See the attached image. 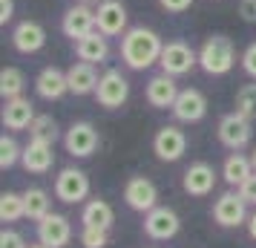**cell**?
<instances>
[{
	"mask_svg": "<svg viewBox=\"0 0 256 248\" xmlns=\"http://www.w3.org/2000/svg\"><path fill=\"white\" fill-rule=\"evenodd\" d=\"M162 49H164V41L150 26H130L121 35V61L136 72H144L150 70L152 64H158Z\"/></svg>",
	"mask_w": 256,
	"mask_h": 248,
	"instance_id": "1",
	"label": "cell"
},
{
	"mask_svg": "<svg viewBox=\"0 0 256 248\" xmlns=\"http://www.w3.org/2000/svg\"><path fill=\"white\" fill-rule=\"evenodd\" d=\"M198 67L208 75H228L236 67V47L228 35H210L198 47Z\"/></svg>",
	"mask_w": 256,
	"mask_h": 248,
	"instance_id": "2",
	"label": "cell"
},
{
	"mask_svg": "<svg viewBox=\"0 0 256 248\" xmlns=\"http://www.w3.org/2000/svg\"><path fill=\"white\" fill-rule=\"evenodd\" d=\"M216 133H219V142L228 150H244L250 144V139H254V121L248 116H242L239 110H233V113L219 118Z\"/></svg>",
	"mask_w": 256,
	"mask_h": 248,
	"instance_id": "3",
	"label": "cell"
},
{
	"mask_svg": "<svg viewBox=\"0 0 256 248\" xmlns=\"http://www.w3.org/2000/svg\"><path fill=\"white\" fill-rule=\"evenodd\" d=\"M158 67L164 75L182 78L187 72H193V67H198V52L187 47L184 41H167L162 49V58H158Z\"/></svg>",
	"mask_w": 256,
	"mask_h": 248,
	"instance_id": "4",
	"label": "cell"
},
{
	"mask_svg": "<svg viewBox=\"0 0 256 248\" xmlns=\"http://www.w3.org/2000/svg\"><path fill=\"white\" fill-rule=\"evenodd\" d=\"M95 101L101 107H106V110H118L121 104H127L130 98V81L127 75L121 70H106L104 75H101V81H98V87H95Z\"/></svg>",
	"mask_w": 256,
	"mask_h": 248,
	"instance_id": "5",
	"label": "cell"
},
{
	"mask_svg": "<svg viewBox=\"0 0 256 248\" xmlns=\"http://www.w3.org/2000/svg\"><path fill=\"white\" fill-rule=\"evenodd\" d=\"M55 196L66 205H78L90 196V176L81 167H64L55 176Z\"/></svg>",
	"mask_w": 256,
	"mask_h": 248,
	"instance_id": "6",
	"label": "cell"
},
{
	"mask_svg": "<svg viewBox=\"0 0 256 248\" xmlns=\"http://www.w3.org/2000/svg\"><path fill=\"white\" fill-rule=\"evenodd\" d=\"M213 219L222 228H239L248 225V202L242 199L239 190H224L219 199L213 202Z\"/></svg>",
	"mask_w": 256,
	"mask_h": 248,
	"instance_id": "7",
	"label": "cell"
},
{
	"mask_svg": "<svg viewBox=\"0 0 256 248\" xmlns=\"http://www.w3.org/2000/svg\"><path fill=\"white\" fill-rule=\"evenodd\" d=\"M178 231H182V219H178V213H176L173 208L156 205L152 211L144 213V234L150 236V239H156V242L173 239Z\"/></svg>",
	"mask_w": 256,
	"mask_h": 248,
	"instance_id": "8",
	"label": "cell"
},
{
	"mask_svg": "<svg viewBox=\"0 0 256 248\" xmlns=\"http://www.w3.org/2000/svg\"><path fill=\"white\" fill-rule=\"evenodd\" d=\"M98 144H101V136H98V130H95L90 121H75L70 130L64 133V147L75 159L92 156L98 150Z\"/></svg>",
	"mask_w": 256,
	"mask_h": 248,
	"instance_id": "9",
	"label": "cell"
},
{
	"mask_svg": "<svg viewBox=\"0 0 256 248\" xmlns=\"http://www.w3.org/2000/svg\"><path fill=\"white\" fill-rule=\"evenodd\" d=\"M127 6L121 0H101L98 9H95V26L98 32H104L106 38H118L124 35L130 26H127Z\"/></svg>",
	"mask_w": 256,
	"mask_h": 248,
	"instance_id": "10",
	"label": "cell"
},
{
	"mask_svg": "<svg viewBox=\"0 0 256 248\" xmlns=\"http://www.w3.org/2000/svg\"><path fill=\"white\" fill-rule=\"evenodd\" d=\"M152 153L158 156L162 162H178L187 153V136L184 130H178L176 124L158 127L152 136Z\"/></svg>",
	"mask_w": 256,
	"mask_h": 248,
	"instance_id": "11",
	"label": "cell"
},
{
	"mask_svg": "<svg viewBox=\"0 0 256 248\" xmlns=\"http://www.w3.org/2000/svg\"><path fill=\"white\" fill-rule=\"evenodd\" d=\"M170 110H173L176 121H182V124H196V121H202V118L208 116V98H204L202 90L187 87V90L178 93V98H176V104L170 107Z\"/></svg>",
	"mask_w": 256,
	"mask_h": 248,
	"instance_id": "12",
	"label": "cell"
},
{
	"mask_svg": "<svg viewBox=\"0 0 256 248\" xmlns=\"http://www.w3.org/2000/svg\"><path fill=\"white\" fill-rule=\"evenodd\" d=\"M124 202L138 213L152 211L158 205V188H156V182H150L147 176L127 179V185H124Z\"/></svg>",
	"mask_w": 256,
	"mask_h": 248,
	"instance_id": "13",
	"label": "cell"
},
{
	"mask_svg": "<svg viewBox=\"0 0 256 248\" xmlns=\"http://www.w3.org/2000/svg\"><path fill=\"white\" fill-rule=\"evenodd\" d=\"M38 239L49 248H64L70 245L72 239V225L64 213H52L49 211L40 222H38Z\"/></svg>",
	"mask_w": 256,
	"mask_h": 248,
	"instance_id": "14",
	"label": "cell"
},
{
	"mask_svg": "<svg viewBox=\"0 0 256 248\" xmlns=\"http://www.w3.org/2000/svg\"><path fill=\"white\" fill-rule=\"evenodd\" d=\"M60 29H64V35L72 38V41H78V38L95 32L98 26H95V12L90 9V3H75V6H70V9L64 12V18H60Z\"/></svg>",
	"mask_w": 256,
	"mask_h": 248,
	"instance_id": "15",
	"label": "cell"
},
{
	"mask_svg": "<svg viewBox=\"0 0 256 248\" xmlns=\"http://www.w3.org/2000/svg\"><path fill=\"white\" fill-rule=\"evenodd\" d=\"M12 47L20 55H35V52L46 47V29L38 21H20L12 29Z\"/></svg>",
	"mask_w": 256,
	"mask_h": 248,
	"instance_id": "16",
	"label": "cell"
},
{
	"mask_svg": "<svg viewBox=\"0 0 256 248\" xmlns=\"http://www.w3.org/2000/svg\"><path fill=\"white\" fill-rule=\"evenodd\" d=\"M178 84H176L173 75H152L147 87H144V98H147V104L156 107V110H167V107L176 104V98H178Z\"/></svg>",
	"mask_w": 256,
	"mask_h": 248,
	"instance_id": "17",
	"label": "cell"
},
{
	"mask_svg": "<svg viewBox=\"0 0 256 248\" xmlns=\"http://www.w3.org/2000/svg\"><path fill=\"white\" fill-rule=\"evenodd\" d=\"M35 104L26 98V95H18V98H9L6 104H3V127L6 130H29L32 127V121H35Z\"/></svg>",
	"mask_w": 256,
	"mask_h": 248,
	"instance_id": "18",
	"label": "cell"
},
{
	"mask_svg": "<svg viewBox=\"0 0 256 248\" xmlns=\"http://www.w3.org/2000/svg\"><path fill=\"white\" fill-rule=\"evenodd\" d=\"M213 185H216V170L208 162H193L182 173V188L190 196H208L210 190H213Z\"/></svg>",
	"mask_w": 256,
	"mask_h": 248,
	"instance_id": "19",
	"label": "cell"
},
{
	"mask_svg": "<svg viewBox=\"0 0 256 248\" xmlns=\"http://www.w3.org/2000/svg\"><path fill=\"white\" fill-rule=\"evenodd\" d=\"M20 165L29 170V173H49L52 165H55V150H52V142H40V139H29V144L24 147V156H20Z\"/></svg>",
	"mask_w": 256,
	"mask_h": 248,
	"instance_id": "20",
	"label": "cell"
},
{
	"mask_svg": "<svg viewBox=\"0 0 256 248\" xmlns=\"http://www.w3.org/2000/svg\"><path fill=\"white\" fill-rule=\"evenodd\" d=\"M35 93L44 101H58L70 93V81H66V72L58 67H44L35 78Z\"/></svg>",
	"mask_w": 256,
	"mask_h": 248,
	"instance_id": "21",
	"label": "cell"
},
{
	"mask_svg": "<svg viewBox=\"0 0 256 248\" xmlns=\"http://www.w3.org/2000/svg\"><path fill=\"white\" fill-rule=\"evenodd\" d=\"M75 55L78 61H86V64H104L106 55H110V38L104 32H90L75 41Z\"/></svg>",
	"mask_w": 256,
	"mask_h": 248,
	"instance_id": "22",
	"label": "cell"
},
{
	"mask_svg": "<svg viewBox=\"0 0 256 248\" xmlns=\"http://www.w3.org/2000/svg\"><path fill=\"white\" fill-rule=\"evenodd\" d=\"M66 81H70V93L72 95H90V93H95L101 75L95 72V64L78 61V64H72L70 70H66Z\"/></svg>",
	"mask_w": 256,
	"mask_h": 248,
	"instance_id": "23",
	"label": "cell"
},
{
	"mask_svg": "<svg viewBox=\"0 0 256 248\" xmlns=\"http://www.w3.org/2000/svg\"><path fill=\"white\" fill-rule=\"evenodd\" d=\"M254 173H256L254 162H250L248 156H242L239 150H233V153L224 159V165H222V179H224L230 188H239V185L248 182Z\"/></svg>",
	"mask_w": 256,
	"mask_h": 248,
	"instance_id": "24",
	"label": "cell"
},
{
	"mask_svg": "<svg viewBox=\"0 0 256 248\" xmlns=\"http://www.w3.org/2000/svg\"><path fill=\"white\" fill-rule=\"evenodd\" d=\"M81 222L90 225V228H104V231H110L112 222H116V211H112V205L106 199H90L81 211Z\"/></svg>",
	"mask_w": 256,
	"mask_h": 248,
	"instance_id": "25",
	"label": "cell"
},
{
	"mask_svg": "<svg viewBox=\"0 0 256 248\" xmlns=\"http://www.w3.org/2000/svg\"><path fill=\"white\" fill-rule=\"evenodd\" d=\"M24 87H26V75L18 67H3L0 70V95H3V101L24 95Z\"/></svg>",
	"mask_w": 256,
	"mask_h": 248,
	"instance_id": "26",
	"label": "cell"
},
{
	"mask_svg": "<svg viewBox=\"0 0 256 248\" xmlns=\"http://www.w3.org/2000/svg\"><path fill=\"white\" fill-rule=\"evenodd\" d=\"M24 208H26V216H29V219L40 222V219L49 213V193L44 188L24 190Z\"/></svg>",
	"mask_w": 256,
	"mask_h": 248,
	"instance_id": "27",
	"label": "cell"
},
{
	"mask_svg": "<svg viewBox=\"0 0 256 248\" xmlns=\"http://www.w3.org/2000/svg\"><path fill=\"white\" fill-rule=\"evenodd\" d=\"M26 216V208H24V193H14V190H6L0 196V219L3 222H18Z\"/></svg>",
	"mask_w": 256,
	"mask_h": 248,
	"instance_id": "28",
	"label": "cell"
},
{
	"mask_svg": "<svg viewBox=\"0 0 256 248\" xmlns=\"http://www.w3.org/2000/svg\"><path fill=\"white\" fill-rule=\"evenodd\" d=\"M58 121L49 116V113H40V116H35V121H32V127H29V139H40V142H58Z\"/></svg>",
	"mask_w": 256,
	"mask_h": 248,
	"instance_id": "29",
	"label": "cell"
},
{
	"mask_svg": "<svg viewBox=\"0 0 256 248\" xmlns=\"http://www.w3.org/2000/svg\"><path fill=\"white\" fill-rule=\"evenodd\" d=\"M20 156H24V147L14 142L12 136H0V170H9L20 162Z\"/></svg>",
	"mask_w": 256,
	"mask_h": 248,
	"instance_id": "30",
	"label": "cell"
},
{
	"mask_svg": "<svg viewBox=\"0 0 256 248\" xmlns=\"http://www.w3.org/2000/svg\"><path fill=\"white\" fill-rule=\"evenodd\" d=\"M236 110L248 116L250 121L256 118V84H244L239 87V93H236Z\"/></svg>",
	"mask_w": 256,
	"mask_h": 248,
	"instance_id": "31",
	"label": "cell"
},
{
	"mask_svg": "<svg viewBox=\"0 0 256 248\" xmlns=\"http://www.w3.org/2000/svg\"><path fill=\"white\" fill-rule=\"evenodd\" d=\"M106 239H110V231H104V228H90V225L81 228L84 248H106Z\"/></svg>",
	"mask_w": 256,
	"mask_h": 248,
	"instance_id": "32",
	"label": "cell"
},
{
	"mask_svg": "<svg viewBox=\"0 0 256 248\" xmlns=\"http://www.w3.org/2000/svg\"><path fill=\"white\" fill-rule=\"evenodd\" d=\"M239 64H242L244 75H248V78H254V81H256V41H254V44H248V47H244V52L239 55Z\"/></svg>",
	"mask_w": 256,
	"mask_h": 248,
	"instance_id": "33",
	"label": "cell"
},
{
	"mask_svg": "<svg viewBox=\"0 0 256 248\" xmlns=\"http://www.w3.org/2000/svg\"><path fill=\"white\" fill-rule=\"evenodd\" d=\"M0 248H29V245L18 231H3L0 234Z\"/></svg>",
	"mask_w": 256,
	"mask_h": 248,
	"instance_id": "34",
	"label": "cell"
},
{
	"mask_svg": "<svg viewBox=\"0 0 256 248\" xmlns=\"http://www.w3.org/2000/svg\"><path fill=\"white\" fill-rule=\"evenodd\" d=\"M236 190L242 193V199L248 202V205H256V173L248 179V182H242V185H239Z\"/></svg>",
	"mask_w": 256,
	"mask_h": 248,
	"instance_id": "35",
	"label": "cell"
},
{
	"mask_svg": "<svg viewBox=\"0 0 256 248\" xmlns=\"http://www.w3.org/2000/svg\"><path fill=\"white\" fill-rule=\"evenodd\" d=\"M239 18L244 24H256V0H239Z\"/></svg>",
	"mask_w": 256,
	"mask_h": 248,
	"instance_id": "36",
	"label": "cell"
},
{
	"mask_svg": "<svg viewBox=\"0 0 256 248\" xmlns=\"http://www.w3.org/2000/svg\"><path fill=\"white\" fill-rule=\"evenodd\" d=\"M158 6L167 9V12H173V15H182L193 6V0H158Z\"/></svg>",
	"mask_w": 256,
	"mask_h": 248,
	"instance_id": "37",
	"label": "cell"
},
{
	"mask_svg": "<svg viewBox=\"0 0 256 248\" xmlns=\"http://www.w3.org/2000/svg\"><path fill=\"white\" fill-rule=\"evenodd\" d=\"M14 18V0H0V24L6 26Z\"/></svg>",
	"mask_w": 256,
	"mask_h": 248,
	"instance_id": "38",
	"label": "cell"
},
{
	"mask_svg": "<svg viewBox=\"0 0 256 248\" xmlns=\"http://www.w3.org/2000/svg\"><path fill=\"white\" fill-rule=\"evenodd\" d=\"M248 234H250V236L256 239V211L250 213V216H248Z\"/></svg>",
	"mask_w": 256,
	"mask_h": 248,
	"instance_id": "39",
	"label": "cell"
},
{
	"mask_svg": "<svg viewBox=\"0 0 256 248\" xmlns=\"http://www.w3.org/2000/svg\"><path fill=\"white\" fill-rule=\"evenodd\" d=\"M29 248H49V245H44V242L38 239V242H32V245H29Z\"/></svg>",
	"mask_w": 256,
	"mask_h": 248,
	"instance_id": "40",
	"label": "cell"
},
{
	"mask_svg": "<svg viewBox=\"0 0 256 248\" xmlns=\"http://www.w3.org/2000/svg\"><path fill=\"white\" fill-rule=\"evenodd\" d=\"M78 3H101V0H78Z\"/></svg>",
	"mask_w": 256,
	"mask_h": 248,
	"instance_id": "41",
	"label": "cell"
},
{
	"mask_svg": "<svg viewBox=\"0 0 256 248\" xmlns=\"http://www.w3.org/2000/svg\"><path fill=\"white\" fill-rule=\"evenodd\" d=\"M250 162H254V167H256V147H254V156H250Z\"/></svg>",
	"mask_w": 256,
	"mask_h": 248,
	"instance_id": "42",
	"label": "cell"
}]
</instances>
